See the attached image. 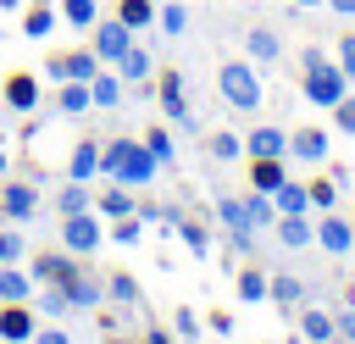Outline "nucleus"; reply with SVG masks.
<instances>
[{
  "label": "nucleus",
  "instance_id": "nucleus-1",
  "mask_svg": "<svg viewBox=\"0 0 355 344\" xmlns=\"http://www.w3.org/2000/svg\"><path fill=\"white\" fill-rule=\"evenodd\" d=\"M161 172V161L144 150V139H111L100 144V178L122 183V189H150Z\"/></svg>",
  "mask_w": 355,
  "mask_h": 344
},
{
  "label": "nucleus",
  "instance_id": "nucleus-2",
  "mask_svg": "<svg viewBox=\"0 0 355 344\" xmlns=\"http://www.w3.org/2000/svg\"><path fill=\"white\" fill-rule=\"evenodd\" d=\"M216 94L233 105V111H255L261 105V72H255V61H222L216 67Z\"/></svg>",
  "mask_w": 355,
  "mask_h": 344
},
{
  "label": "nucleus",
  "instance_id": "nucleus-3",
  "mask_svg": "<svg viewBox=\"0 0 355 344\" xmlns=\"http://www.w3.org/2000/svg\"><path fill=\"white\" fill-rule=\"evenodd\" d=\"M300 89H305V100H311V105L333 111V105L349 94V78H344V67H338V61H322V67H305Z\"/></svg>",
  "mask_w": 355,
  "mask_h": 344
},
{
  "label": "nucleus",
  "instance_id": "nucleus-4",
  "mask_svg": "<svg viewBox=\"0 0 355 344\" xmlns=\"http://www.w3.org/2000/svg\"><path fill=\"white\" fill-rule=\"evenodd\" d=\"M100 239H105V227H100V216H94V205L89 211H72V216H61V250H72V255H94L100 250Z\"/></svg>",
  "mask_w": 355,
  "mask_h": 344
},
{
  "label": "nucleus",
  "instance_id": "nucleus-5",
  "mask_svg": "<svg viewBox=\"0 0 355 344\" xmlns=\"http://www.w3.org/2000/svg\"><path fill=\"white\" fill-rule=\"evenodd\" d=\"M100 72V55L83 44V50H55V55H44V78H55V83H67V78H78V83H89Z\"/></svg>",
  "mask_w": 355,
  "mask_h": 344
},
{
  "label": "nucleus",
  "instance_id": "nucleus-6",
  "mask_svg": "<svg viewBox=\"0 0 355 344\" xmlns=\"http://www.w3.org/2000/svg\"><path fill=\"white\" fill-rule=\"evenodd\" d=\"M128 44H133V28L122 22V17H105V22H94V55H100V67H116L122 55H128Z\"/></svg>",
  "mask_w": 355,
  "mask_h": 344
},
{
  "label": "nucleus",
  "instance_id": "nucleus-7",
  "mask_svg": "<svg viewBox=\"0 0 355 344\" xmlns=\"http://www.w3.org/2000/svg\"><path fill=\"white\" fill-rule=\"evenodd\" d=\"M83 272V255H72V250H39L33 261H28V277L33 283H67V277H78Z\"/></svg>",
  "mask_w": 355,
  "mask_h": 344
},
{
  "label": "nucleus",
  "instance_id": "nucleus-8",
  "mask_svg": "<svg viewBox=\"0 0 355 344\" xmlns=\"http://www.w3.org/2000/svg\"><path fill=\"white\" fill-rule=\"evenodd\" d=\"M0 216H6V222H28V216H39V183L0 178Z\"/></svg>",
  "mask_w": 355,
  "mask_h": 344
},
{
  "label": "nucleus",
  "instance_id": "nucleus-9",
  "mask_svg": "<svg viewBox=\"0 0 355 344\" xmlns=\"http://www.w3.org/2000/svg\"><path fill=\"white\" fill-rule=\"evenodd\" d=\"M39 333V311L28 300H6L0 305V344H33Z\"/></svg>",
  "mask_w": 355,
  "mask_h": 344
},
{
  "label": "nucleus",
  "instance_id": "nucleus-10",
  "mask_svg": "<svg viewBox=\"0 0 355 344\" xmlns=\"http://www.w3.org/2000/svg\"><path fill=\"white\" fill-rule=\"evenodd\" d=\"M155 94H161V111H166L183 133H200V122H194V111H189V100H183V72H161V78H155Z\"/></svg>",
  "mask_w": 355,
  "mask_h": 344
},
{
  "label": "nucleus",
  "instance_id": "nucleus-11",
  "mask_svg": "<svg viewBox=\"0 0 355 344\" xmlns=\"http://www.w3.org/2000/svg\"><path fill=\"white\" fill-rule=\"evenodd\" d=\"M216 222L227 227L233 250H250V244H255V227H250V216H244V200H239V194H216Z\"/></svg>",
  "mask_w": 355,
  "mask_h": 344
},
{
  "label": "nucleus",
  "instance_id": "nucleus-12",
  "mask_svg": "<svg viewBox=\"0 0 355 344\" xmlns=\"http://www.w3.org/2000/svg\"><path fill=\"white\" fill-rule=\"evenodd\" d=\"M0 100H6L11 111L33 117V111H39V78H33V72H11V78L0 83Z\"/></svg>",
  "mask_w": 355,
  "mask_h": 344
},
{
  "label": "nucleus",
  "instance_id": "nucleus-13",
  "mask_svg": "<svg viewBox=\"0 0 355 344\" xmlns=\"http://www.w3.org/2000/svg\"><path fill=\"white\" fill-rule=\"evenodd\" d=\"M288 155L305 166H322L327 161V128H288Z\"/></svg>",
  "mask_w": 355,
  "mask_h": 344
},
{
  "label": "nucleus",
  "instance_id": "nucleus-14",
  "mask_svg": "<svg viewBox=\"0 0 355 344\" xmlns=\"http://www.w3.org/2000/svg\"><path fill=\"white\" fill-rule=\"evenodd\" d=\"M316 244L327 255H349L355 250V222L349 216H316Z\"/></svg>",
  "mask_w": 355,
  "mask_h": 344
},
{
  "label": "nucleus",
  "instance_id": "nucleus-15",
  "mask_svg": "<svg viewBox=\"0 0 355 344\" xmlns=\"http://www.w3.org/2000/svg\"><path fill=\"white\" fill-rule=\"evenodd\" d=\"M122 94H128V83H122V72H116V67H111V72L100 67V72L89 78V100H94V111H116V105H122Z\"/></svg>",
  "mask_w": 355,
  "mask_h": 344
},
{
  "label": "nucleus",
  "instance_id": "nucleus-16",
  "mask_svg": "<svg viewBox=\"0 0 355 344\" xmlns=\"http://www.w3.org/2000/svg\"><path fill=\"white\" fill-rule=\"evenodd\" d=\"M272 227H277V244H283V250H305V244L316 239V216H311V211H294V216H277Z\"/></svg>",
  "mask_w": 355,
  "mask_h": 344
},
{
  "label": "nucleus",
  "instance_id": "nucleus-17",
  "mask_svg": "<svg viewBox=\"0 0 355 344\" xmlns=\"http://www.w3.org/2000/svg\"><path fill=\"white\" fill-rule=\"evenodd\" d=\"M116 72H122V83H133V89H150V78H155V61H150V50H144V44H128V55L116 61Z\"/></svg>",
  "mask_w": 355,
  "mask_h": 344
},
{
  "label": "nucleus",
  "instance_id": "nucleus-18",
  "mask_svg": "<svg viewBox=\"0 0 355 344\" xmlns=\"http://www.w3.org/2000/svg\"><path fill=\"white\" fill-rule=\"evenodd\" d=\"M67 178H78V183H94V178H100V144H94V139H78V144H72Z\"/></svg>",
  "mask_w": 355,
  "mask_h": 344
},
{
  "label": "nucleus",
  "instance_id": "nucleus-19",
  "mask_svg": "<svg viewBox=\"0 0 355 344\" xmlns=\"http://www.w3.org/2000/svg\"><path fill=\"white\" fill-rule=\"evenodd\" d=\"M244 55H250L255 67H272V61L283 55V39H277L272 28H250V33H244Z\"/></svg>",
  "mask_w": 355,
  "mask_h": 344
},
{
  "label": "nucleus",
  "instance_id": "nucleus-20",
  "mask_svg": "<svg viewBox=\"0 0 355 344\" xmlns=\"http://www.w3.org/2000/svg\"><path fill=\"white\" fill-rule=\"evenodd\" d=\"M244 155H288V128H250Z\"/></svg>",
  "mask_w": 355,
  "mask_h": 344
},
{
  "label": "nucleus",
  "instance_id": "nucleus-21",
  "mask_svg": "<svg viewBox=\"0 0 355 344\" xmlns=\"http://www.w3.org/2000/svg\"><path fill=\"white\" fill-rule=\"evenodd\" d=\"M288 178V166H283V155H250V189H261V194H272L277 183Z\"/></svg>",
  "mask_w": 355,
  "mask_h": 344
},
{
  "label": "nucleus",
  "instance_id": "nucleus-22",
  "mask_svg": "<svg viewBox=\"0 0 355 344\" xmlns=\"http://www.w3.org/2000/svg\"><path fill=\"white\" fill-rule=\"evenodd\" d=\"M61 289H67V305H72V311H94V305L105 300V283H94L89 272H78V277H67Z\"/></svg>",
  "mask_w": 355,
  "mask_h": 344
},
{
  "label": "nucleus",
  "instance_id": "nucleus-23",
  "mask_svg": "<svg viewBox=\"0 0 355 344\" xmlns=\"http://www.w3.org/2000/svg\"><path fill=\"white\" fill-rule=\"evenodd\" d=\"M33 289H39V283L28 277V266H22V261L0 266V305H6V300H33Z\"/></svg>",
  "mask_w": 355,
  "mask_h": 344
},
{
  "label": "nucleus",
  "instance_id": "nucleus-24",
  "mask_svg": "<svg viewBox=\"0 0 355 344\" xmlns=\"http://www.w3.org/2000/svg\"><path fill=\"white\" fill-rule=\"evenodd\" d=\"M55 111H61V117H83V111H94V100H89V83L67 78V83L55 89Z\"/></svg>",
  "mask_w": 355,
  "mask_h": 344
},
{
  "label": "nucleus",
  "instance_id": "nucleus-25",
  "mask_svg": "<svg viewBox=\"0 0 355 344\" xmlns=\"http://www.w3.org/2000/svg\"><path fill=\"white\" fill-rule=\"evenodd\" d=\"M94 211H100V216H133L139 205H133V189H122V183H105V189L94 194Z\"/></svg>",
  "mask_w": 355,
  "mask_h": 344
},
{
  "label": "nucleus",
  "instance_id": "nucleus-26",
  "mask_svg": "<svg viewBox=\"0 0 355 344\" xmlns=\"http://www.w3.org/2000/svg\"><path fill=\"white\" fill-rule=\"evenodd\" d=\"M266 300H272L277 311H300V305H305V283H300V277H266Z\"/></svg>",
  "mask_w": 355,
  "mask_h": 344
},
{
  "label": "nucleus",
  "instance_id": "nucleus-27",
  "mask_svg": "<svg viewBox=\"0 0 355 344\" xmlns=\"http://www.w3.org/2000/svg\"><path fill=\"white\" fill-rule=\"evenodd\" d=\"M300 333H305L311 344H333V311H322V305H300Z\"/></svg>",
  "mask_w": 355,
  "mask_h": 344
},
{
  "label": "nucleus",
  "instance_id": "nucleus-28",
  "mask_svg": "<svg viewBox=\"0 0 355 344\" xmlns=\"http://www.w3.org/2000/svg\"><path fill=\"white\" fill-rule=\"evenodd\" d=\"M272 200H277V216H294V211H311V189H305V183H294V178H283V183L272 189Z\"/></svg>",
  "mask_w": 355,
  "mask_h": 344
},
{
  "label": "nucleus",
  "instance_id": "nucleus-29",
  "mask_svg": "<svg viewBox=\"0 0 355 344\" xmlns=\"http://www.w3.org/2000/svg\"><path fill=\"white\" fill-rule=\"evenodd\" d=\"M94 205V194H89V183H78V178H67L61 183V194H55V211L61 216H72V211H89Z\"/></svg>",
  "mask_w": 355,
  "mask_h": 344
},
{
  "label": "nucleus",
  "instance_id": "nucleus-30",
  "mask_svg": "<svg viewBox=\"0 0 355 344\" xmlns=\"http://www.w3.org/2000/svg\"><path fill=\"white\" fill-rule=\"evenodd\" d=\"M244 216H250V227H272V222H277V200L261 194V189H250V194H244Z\"/></svg>",
  "mask_w": 355,
  "mask_h": 344
},
{
  "label": "nucleus",
  "instance_id": "nucleus-31",
  "mask_svg": "<svg viewBox=\"0 0 355 344\" xmlns=\"http://www.w3.org/2000/svg\"><path fill=\"white\" fill-rule=\"evenodd\" d=\"M33 311H39V316H67V311H72V305H67V289H61V283H39V289H33Z\"/></svg>",
  "mask_w": 355,
  "mask_h": 344
},
{
  "label": "nucleus",
  "instance_id": "nucleus-32",
  "mask_svg": "<svg viewBox=\"0 0 355 344\" xmlns=\"http://www.w3.org/2000/svg\"><path fill=\"white\" fill-rule=\"evenodd\" d=\"M22 33H28V39H50V33H55V11H50V0L28 6V17H22Z\"/></svg>",
  "mask_w": 355,
  "mask_h": 344
},
{
  "label": "nucleus",
  "instance_id": "nucleus-33",
  "mask_svg": "<svg viewBox=\"0 0 355 344\" xmlns=\"http://www.w3.org/2000/svg\"><path fill=\"white\" fill-rule=\"evenodd\" d=\"M61 17H67L78 33H89V28L100 22V6H94V0H61Z\"/></svg>",
  "mask_w": 355,
  "mask_h": 344
},
{
  "label": "nucleus",
  "instance_id": "nucleus-34",
  "mask_svg": "<svg viewBox=\"0 0 355 344\" xmlns=\"http://www.w3.org/2000/svg\"><path fill=\"white\" fill-rule=\"evenodd\" d=\"M155 28H161L166 39H183V33H189V11L172 0V6H161V11H155Z\"/></svg>",
  "mask_w": 355,
  "mask_h": 344
},
{
  "label": "nucleus",
  "instance_id": "nucleus-35",
  "mask_svg": "<svg viewBox=\"0 0 355 344\" xmlns=\"http://www.w3.org/2000/svg\"><path fill=\"white\" fill-rule=\"evenodd\" d=\"M239 300H244V305H261V300H266V272H261V266H244V272H239Z\"/></svg>",
  "mask_w": 355,
  "mask_h": 344
},
{
  "label": "nucleus",
  "instance_id": "nucleus-36",
  "mask_svg": "<svg viewBox=\"0 0 355 344\" xmlns=\"http://www.w3.org/2000/svg\"><path fill=\"white\" fill-rule=\"evenodd\" d=\"M105 294H111L116 305H139V300H144L139 283H133V272H111V277H105Z\"/></svg>",
  "mask_w": 355,
  "mask_h": 344
},
{
  "label": "nucleus",
  "instance_id": "nucleus-37",
  "mask_svg": "<svg viewBox=\"0 0 355 344\" xmlns=\"http://www.w3.org/2000/svg\"><path fill=\"white\" fill-rule=\"evenodd\" d=\"M116 17L139 33V28H150V22H155V0H122V6H116Z\"/></svg>",
  "mask_w": 355,
  "mask_h": 344
},
{
  "label": "nucleus",
  "instance_id": "nucleus-38",
  "mask_svg": "<svg viewBox=\"0 0 355 344\" xmlns=\"http://www.w3.org/2000/svg\"><path fill=\"white\" fill-rule=\"evenodd\" d=\"M144 150H150L161 166H172V161H178V150H172V133H166V128H150V133H144Z\"/></svg>",
  "mask_w": 355,
  "mask_h": 344
},
{
  "label": "nucleus",
  "instance_id": "nucleus-39",
  "mask_svg": "<svg viewBox=\"0 0 355 344\" xmlns=\"http://www.w3.org/2000/svg\"><path fill=\"white\" fill-rule=\"evenodd\" d=\"M205 144H211V155H216V161H239V155H244V139H239V133H227V128H222V133H211Z\"/></svg>",
  "mask_w": 355,
  "mask_h": 344
},
{
  "label": "nucleus",
  "instance_id": "nucleus-40",
  "mask_svg": "<svg viewBox=\"0 0 355 344\" xmlns=\"http://www.w3.org/2000/svg\"><path fill=\"white\" fill-rule=\"evenodd\" d=\"M172 227H178V233H183V244H189V250H194V255H205V250H211V233H205V227H200V222H189V216H178V222H172Z\"/></svg>",
  "mask_w": 355,
  "mask_h": 344
},
{
  "label": "nucleus",
  "instance_id": "nucleus-41",
  "mask_svg": "<svg viewBox=\"0 0 355 344\" xmlns=\"http://www.w3.org/2000/svg\"><path fill=\"white\" fill-rule=\"evenodd\" d=\"M311 189V211H333V200H338V183L333 178H316V183H305Z\"/></svg>",
  "mask_w": 355,
  "mask_h": 344
},
{
  "label": "nucleus",
  "instance_id": "nucleus-42",
  "mask_svg": "<svg viewBox=\"0 0 355 344\" xmlns=\"http://www.w3.org/2000/svg\"><path fill=\"white\" fill-rule=\"evenodd\" d=\"M22 255H28L22 233H17V227H0V266H11V261H22Z\"/></svg>",
  "mask_w": 355,
  "mask_h": 344
},
{
  "label": "nucleus",
  "instance_id": "nucleus-43",
  "mask_svg": "<svg viewBox=\"0 0 355 344\" xmlns=\"http://www.w3.org/2000/svg\"><path fill=\"white\" fill-rule=\"evenodd\" d=\"M333 128H338V133H349V139H355V94H344V100H338V105H333Z\"/></svg>",
  "mask_w": 355,
  "mask_h": 344
},
{
  "label": "nucleus",
  "instance_id": "nucleus-44",
  "mask_svg": "<svg viewBox=\"0 0 355 344\" xmlns=\"http://www.w3.org/2000/svg\"><path fill=\"white\" fill-rule=\"evenodd\" d=\"M139 233H144V227H139V211H133V216H116V227H111L116 244H139Z\"/></svg>",
  "mask_w": 355,
  "mask_h": 344
},
{
  "label": "nucleus",
  "instance_id": "nucleus-45",
  "mask_svg": "<svg viewBox=\"0 0 355 344\" xmlns=\"http://www.w3.org/2000/svg\"><path fill=\"white\" fill-rule=\"evenodd\" d=\"M172 333H178V338H194V333H200V316H194L189 305H178V316H172Z\"/></svg>",
  "mask_w": 355,
  "mask_h": 344
},
{
  "label": "nucleus",
  "instance_id": "nucleus-46",
  "mask_svg": "<svg viewBox=\"0 0 355 344\" xmlns=\"http://www.w3.org/2000/svg\"><path fill=\"white\" fill-rule=\"evenodd\" d=\"M333 338H344V344H355V305H344V311L333 316Z\"/></svg>",
  "mask_w": 355,
  "mask_h": 344
},
{
  "label": "nucleus",
  "instance_id": "nucleus-47",
  "mask_svg": "<svg viewBox=\"0 0 355 344\" xmlns=\"http://www.w3.org/2000/svg\"><path fill=\"white\" fill-rule=\"evenodd\" d=\"M338 67H344V78L355 83V33H338Z\"/></svg>",
  "mask_w": 355,
  "mask_h": 344
},
{
  "label": "nucleus",
  "instance_id": "nucleus-48",
  "mask_svg": "<svg viewBox=\"0 0 355 344\" xmlns=\"http://www.w3.org/2000/svg\"><path fill=\"white\" fill-rule=\"evenodd\" d=\"M322 61H333L322 44H305V50H300V72H305V67H322Z\"/></svg>",
  "mask_w": 355,
  "mask_h": 344
},
{
  "label": "nucleus",
  "instance_id": "nucleus-49",
  "mask_svg": "<svg viewBox=\"0 0 355 344\" xmlns=\"http://www.w3.org/2000/svg\"><path fill=\"white\" fill-rule=\"evenodd\" d=\"M33 344H72V338H67L61 327H39V333H33Z\"/></svg>",
  "mask_w": 355,
  "mask_h": 344
},
{
  "label": "nucleus",
  "instance_id": "nucleus-50",
  "mask_svg": "<svg viewBox=\"0 0 355 344\" xmlns=\"http://www.w3.org/2000/svg\"><path fill=\"white\" fill-rule=\"evenodd\" d=\"M144 344H172V333H166V327H150V333H144Z\"/></svg>",
  "mask_w": 355,
  "mask_h": 344
},
{
  "label": "nucleus",
  "instance_id": "nucleus-51",
  "mask_svg": "<svg viewBox=\"0 0 355 344\" xmlns=\"http://www.w3.org/2000/svg\"><path fill=\"white\" fill-rule=\"evenodd\" d=\"M327 6H333L338 17H355V0H327Z\"/></svg>",
  "mask_w": 355,
  "mask_h": 344
},
{
  "label": "nucleus",
  "instance_id": "nucleus-52",
  "mask_svg": "<svg viewBox=\"0 0 355 344\" xmlns=\"http://www.w3.org/2000/svg\"><path fill=\"white\" fill-rule=\"evenodd\" d=\"M6 172H11V155H6V144H0V178H6Z\"/></svg>",
  "mask_w": 355,
  "mask_h": 344
},
{
  "label": "nucleus",
  "instance_id": "nucleus-53",
  "mask_svg": "<svg viewBox=\"0 0 355 344\" xmlns=\"http://www.w3.org/2000/svg\"><path fill=\"white\" fill-rule=\"evenodd\" d=\"M17 6H22V0H0V11H17Z\"/></svg>",
  "mask_w": 355,
  "mask_h": 344
},
{
  "label": "nucleus",
  "instance_id": "nucleus-54",
  "mask_svg": "<svg viewBox=\"0 0 355 344\" xmlns=\"http://www.w3.org/2000/svg\"><path fill=\"white\" fill-rule=\"evenodd\" d=\"M294 6H316V0H294Z\"/></svg>",
  "mask_w": 355,
  "mask_h": 344
},
{
  "label": "nucleus",
  "instance_id": "nucleus-55",
  "mask_svg": "<svg viewBox=\"0 0 355 344\" xmlns=\"http://www.w3.org/2000/svg\"><path fill=\"white\" fill-rule=\"evenodd\" d=\"M0 105H6V100H0Z\"/></svg>",
  "mask_w": 355,
  "mask_h": 344
},
{
  "label": "nucleus",
  "instance_id": "nucleus-56",
  "mask_svg": "<svg viewBox=\"0 0 355 344\" xmlns=\"http://www.w3.org/2000/svg\"><path fill=\"white\" fill-rule=\"evenodd\" d=\"M349 222H355V216H349Z\"/></svg>",
  "mask_w": 355,
  "mask_h": 344
}]
</instances>
